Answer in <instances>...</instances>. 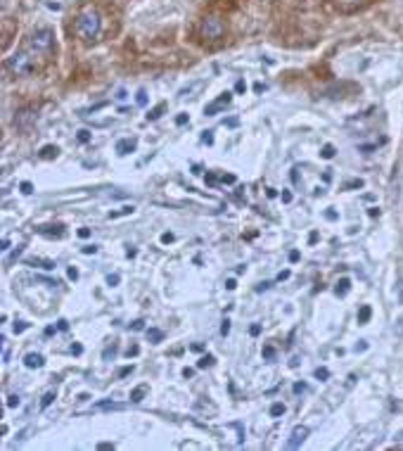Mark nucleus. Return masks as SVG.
Segmentation results:
<instances>
[{"mask_svg":"<svg viewBox=\"0 0 403 451\" xmlns=\"http://www.w3.org/2000/svg\"><path fill=\"white\" fill-rule=\"evenodd\" d=\"M100 29H102V19H100L98 10H86V12H81L79 19H76V31H79L86 41L98 38Z\"/></svg>","mask_w":403,"mask_h":451,"instance_id":"1","label":"nucleus"},{"mask_svg":"<svg viewBox=\"0 0 403 451\" xmlns=\"http://www.w3.org/2000/svg\"><path fill=\"white\" fill-rule=\"evenodd\" d=\"M8 69L12 74H17V76L29 74L31 69H34V57H31V53L19 50V53H15L12 57H8Z\"/></svg>","mask_w":403,"mask_h":451,"instance_id":"2","label":"nucleus"},{"mask_svg":"<svg viewBox=\"0 0 403 451\" xmlns=\"http://www.w3.org/2000/svg\"><path fill=\"white\" fill-rule=\"evenodd\" d=\"M53 31L50 29H38V31H34V36H31V50L34 53H48L50 48H53Z\"/></svg>","mask_w":403,"mask_h":451,"instance_id":"3","label":"nucleus"},{"mask_svg":"<svg viewBox=\"0 0 403 451\" xmlns=\"http://www.w3.org/2000/svg\"><path fill=\"white\" fill-rule=\"evenodd\" d=\"M36 121H38L36 107H24V109H19V112H17V117H15V126H17L19 131H29V128L34 126Z\"/></svg>","mask_w":403,"mask_h":451,"instance_id":"4","label":"nucleus"},{"mask_svg":"<svg viewBox=\"0 0 403 451\" xmlns=\"http://www.w3.org/2000/svg\"><path fill=\"white\" fill-rule=\"evenodd\" d=\"M230 100H233V93H221V98H216L214 102H209L204 107V114L206 117H216L221 109H225L230 105Z\"/></svg>","mask_w":403,"mask_h":451,"instance_id":"5","label":"nucleus"},{"mask_svg":"<svg viewBox=\"0 0 403 451\" xmlns=\"http://www.w3.org/2000/svg\"><path fill=\"white\" fill-rule=\"evenodd\" d=\"M311 434V430L306 427V425H296L292 434H289V439H287V449H299L301 444L306 442V437Z\"/></svg>","mask_w":403,"mask_h":451,"instance_id":"6","label":"nucleus"},{"mask_svg":"<svg viewBox=\"0 0 403 451\" xmlns=\"http://www.w3.org/2000/svg\"><path fill=\"white\" fill-rule=\"evenodd\" d=\"M202 31H204L206 38H218V36H221V31H223V27H221V22H218L216 17H206Z\"/></svg>","mask_w":403,"mask_h":451,"instance_id":"7","label":"nucleus"},{"mask_svg":"<svg viewBox=\"0 0 403 451\" xmlns=\"http://www.w3.org/2000/svg\"><path fill=\"white\" fill-rule=\"evenodd\" d=\"M135 147H138V140L135 138H124V140H119L117 143V154H131V152H135Z\"/></svg>","mask_w":403,"mask_h":451,"instance_id":"8","label":"nucleus"},{"mask_svg":"<svg viewBox=\"0 0 403 451\" xmlns=\"http://www.w3.org/2000/svg\"><path fill=\"white\" fill-rule=\"evenodd\" d=\"M43 363H45L43 354L31 352V354H27V356H24V366H27V368H41Z\"/></svg>","mask_w":403,"mask_h":451,"instance_id":"9","label":"nucleus"},{"mask_svg":"<svg viewBox=\"0 0 403 451\" xmlns=\"http://www.w3.org/2000/svg\"><path fill=\"white\" fill-rule=\"evenodd\" d=\"M126 404H117V401H100L93 406V411H124Z\"/></svg>","mask_w":403,"mask_h":451,"instance_id":"10","label":"nucleus"},{"mask_svg":"<svg viewBox=\"0 0 403 451\" xmlns=\"http://www.w3.org/2000/svg\"><path fill=\"white\" fill-rule=\"evenodd\" d=\"M164 112H166V102H159L157 107H152L147 114H145V119H147V121H157V119H161Z\"/></svg>","mask_w":403,"mask_h":451,"instance_id":"11","label":"nucleus"},{"mask_svg":"<svg viewBox=\"0 0 403 451\" xmlns=\"http://www.w3.org/2000/svg\"><path fill=\"white\" fill-rule=\"evenodd\" d=\"M349 290H351V280H349V278H339V280H337V285H334V292H337L339 297H344V295H346Z\"/></svg>","mask_w":403,"mask_h":451,"instance_id":"12","label":"nucleus"},{"mask_svg":"<svg viewBox=\"0 0 403 451\" xmlns=\"http://www.w3.org/2000/svg\"><path fill=\"white\" fill-rule=\"evenodd\" d=\"M145 394H147V385H138V387L131 392V401H133V404H140L145 399Z\"/></svg>","mask_w":403,"mask_h":451,"instance_id":"13","label":"nucleus"},{"mask_svg":"<svg viewBox=\"0 0 403 451\" xmlns=\"http://www.w3.org/2000/svg\"><path fill=\"white\" fill-rule=\"evenodd\" d=\"M60 152V147L57 145H45L43 150H41V159H55Z\"/></svg>","mask_w":403,"mask_h":451,"instance_id":"14","label":"nucleus"},{"mask_svg":"<svg viewBox=\"0 0 403 451\" xmlns=\"http://www.w3.org/2000/svg\"><path fill=\"white\" fill-rule=\"evenodd\" d=\"M147 340L152 344H159L164 340V333H161L159 328H147Z\"/></svg>","mask_w":403,"mask_h":451,"instance_id":"15","label":"nucleus"},{"mask_svg":"<svg viewBox=\"0 0 403 451\" xmlns=\"http://www.w3.org/2000/svg\"><path fill=\"white\" fill-rule=\"evenodd\" d=\"M31 266H38V269H45V271H53L55 266H57V264L55 262H50V259H31Z\"/></svg>","mask_w":403,"mask_h":451,"instance_id":"16","label":"nucleus"},{"mask_svg":"<svg viewBox=\"0 0 403 451\" xmlns=\"http://www.w3.org/2000/svg\"><path fill=\"white\" fill-rule=\"evenodd\" d=\"M370 316H372V309H370V307H360L358 309V323L365 325L367 321H370Z\"/></svg>","mask_w":403,"mask_h":451,"instance_id":"17","label":"nucleus"},{"mask_svg":"<svg viewBox=\"0 0 403 451\" xmlns=\"http://www.w3.org/2000/svg\"><path fill=\"white\" fill-rule=\"evenodd\" d=\"M334 154H337V150H334V145H322V150H320V157L322 159H332V157H334Z\"/></svg>","mask_w":403,"mask_h":451,"instance_id":"18","label":"nucleus"},{"mask_svg":"<svg viewBox=\"0 0 403 451\" xmlns=\"http://www.w3.org/2000/svg\"><path fill=\"white\" fill-rule=\"evenodd\" d=\"M261 356L266 361H275V347H273V344H266V347L261 349Z\"/></svg>","mask_w":403,"mask_h":451,"instance_id":"19","label":"nucleus"},{"mask_svg":"<svg viewBox=\"0 0 403 451\" xmlns=\"http://www.w3.org/2000/svg\"><path fill=\"white\" fill-rule=\"evenodd\" d=\"M285 404H280V401H275V404L270 406V415H273V418H280V415H285Z\"/></svg>","mask_w":403,"mask_h":451,"instance_id":"20","label":"nucleus"},{"mask_svg":"<svg viewBox=\"0 0 403 451\" xmlns=\"http://www.w3.org/2000/svg\"><path fill=\"white\" fill-rule=\"evenodd\" d=\"M214 356H211V354H206V356H202V359L197 361V368H211V366H214Z\"/></svg>","mask_w":403,"mask_h":451,"instance_id":"21","label":"nucleus"},{"mask_svg":"<svg viewBox=\"0 0 403 451\" xmlns=\"http://www.w3.org/2000/svg\"><path fill=\"white\" fill-rule=\"evenodd\" d=\"M135 102H138V107H145L147 105V90L140 88L138 93H135Z\"/></svg>","mask_w":403,"mask_h":451,"instance_id":"22","label":"nucleus"},{"mask_svg":"<svg viewBox=\"0 0 403 451\" xmlns=\"http://www.w3.org/2000/svg\"><path fill=\"white\" fill-rule=\"evenodd\" d=\"M55 399H57V392H48L43 399H41V408H48V406L53 404Z\"/></svg>","mask_w":403,"mask_h":451,"instance_id":"23","label":"nucleus"},{"mask_svg":"<svg viewBox=\"0 0 403 451\" xmlns=\"http://www.w3.org/2000/svg\"><path fill=\"white\" fill-rule=\"evenodd\" d=\"M126 214H133V207H121L119 211H109V218H119V216H126Z\"/></svg>","mask_w":403,"mask_h":451,"instance_id":"24","label":"nucleus"},{"mask_svg":"<svg viewBox=\"0 0 403 451\" xmlns=\"http://www.w3.org/2000/svg\"><path fill=\"white\" fill-rule=\"evenodd\" d=\"M19 190H22L24 195H31V192H34V183H31V180H22V183H19Z\"/></svg>","mask_w":403,"mask_h":451,"instance_id":"25","label":"nucleus"},{"mask_svg":"<svg viewBox=\"0 0 403 451\" xmlns=\"http://www.w3.org/2000/svg\"><path fill=\"white\" fill-rule=\"evenodd\" d=\"M76 138H79V143H83V145H86V143H90V131H88V128H81Z\"/></svg>","mask_w":403,"mask_h":451,"instance_id":"26","label":"nucleus"},{"mask_svg":"<svg viewBox=\"0 0 403 451\" xmlns=\"http://www.w3.org/2000/svg\"><path fill=\"white\" fill-rule=\"evenodd\" d=\"M204 180H206V185H209V188H214L216 183H218V176H216V173H211V171H206V176H204Z\"/></svg>","mask_w":403,"mask_h":451,"instance_id":"27","label":"nucleus"},{"mask_svg":"<svg viewBox=\"0 0 403 451\" xmlns=\"http://www.w3.org/2000/svg\"><path fill=\"white\" fill-rule=\"evenodd\" d=\"M19 404H22L19 394H10V397H8V408H17Z\"/></svg>","mask_w":403,"mask_h":451,"instance_id":"28","label":"nucleus"},{"mask_svg":"<svg viewBox=\"0 0 403 451\" xmlns=\"http://www.w3.org/2000/svg\"><path fill=\"white\" fill-rule=\"evenodd\" d=\"M292 392H294V394H304V392H308V385H306V382H294Z\"/></svg>","mask_w":403,"mask_h":451,"instance_id":"29","label":"nucleus"},{"mask_svg":"<svg viewBox=\"0 0 403 451\" xmlns=\"http://www.w3.org/2000/svg\"><path fill=\"white\" fill-rule=\"evenodd\" d=\"M114 356H117V347L112 344V347H107V349H105V354H102V359H105V361H109V359H114Z\"/></svg>","mask_w":403,"mask_h":451,"instance_id":"30","label":"nucleus"},{"mask_svg":"<svg viewBox=\"0 0 403 451\" xmlns=\"http://www.w3.org/2000/svg\"><path fill=\"white\" fill-rule=\"evenodd\" d=\"M29 328V323H24V321H15V325H12V330H15V333H24V330H27Z\"/></svg>","mask_w":403,"mask_h":451,"instance_id":"31","label":"nucleus"},{"mask_svg":"<svg viewBox=\"0 0 403 451\" xmlns=\"http://www.w3.org/2000/svg\"><path fill=\"white\" fill-rule=\"evenodd\" d=\"M135 370V366H124V368H119V378H128V375H131V373H133Z\"/></svg>","mask_w":403,"mask_h":451,"instance_id":"32","label":"nucleus"},{"mask_svg":"<svg viewBox=\"0 0 403 451\" xmlns=\"http://www.w3.org/2000/svg\"><path fill=\"white\" fill-rule=\"evenodd\" d=\"M313 375H315L318 380H327V378H330V370H327V368H315Z\"/></svg>","mask_w":403,"mask_h":451,"instance_id":"33","label":"nucleus"},{"mask_svg":"<svg viewBox=\"0 0 403 451\" xmlns=\"http://www.w3.org/2000/svg\"><path fill=\"white\" fill-rule=\"evenodd\" d=\"M202 143L214 145V131H204V133H202Z\"/></svg>","mask_w":403,"mask_h":451,"instance_id":"34","label":"nucleus"},{"mask_svg":"<svg viewBox=\"0 0 403 451\" xmlns=\"http://www.w3.org/2000/svg\"><path fill=\"white\" fill-rule=\"evenodd\" d=\"M138 354H140V347H138V344H131V347L126 349V356H128V359H131V356H138Z\"/></svg>","mask_w":403,"mask_h":451,"instance_id":"35","label":"nucleus"},{"mask_svg":"<svg viewBox=\"0 0 403 451\" xmlns=\"http://www.w3.org/2000/svg\"><path fill=\"white\" fill-rule=\"evenodd\" d=\"M235 180H237V178H235L233 173H223V176H221V183H225V185H233Z\"/></svg>","mask_w":403,"mask_h":451,"instance_id":"36","label":"nucleus"},{"mask_svg":"<svg viewBox=\"0 0 403 451\" xmlns=\"http://www.w3.org/2000/svg\"><path fill=\"white\" fill-rule=\"evenodd\" d=\"M22 252H24V245H19L17 250H15V252H12V257H10V262H17L19 257H22Z\"/></svg>","mask_w":403,"mask_h":451,"instance_id":"37","label":"nucleus"},{"mask_svg":"<svg viewBox=\"0 0 403 451\" xmlns=\"http://www.w3.org/2000/svg\"><path fill=\"white\" fill-rule=\"evenodd\" d=\"M119 273H112V276H107V285H112V288H114V285H119Z\"/></svg>","mask_w":403,"mask_h":451,"instance_id":"38","label":"nucleus"},{"mask_svg":"<svg viewBox=\"0 0 403 451\" xmlns=\"http://www.w3.org/2000/svg\"><path fill=\"white\" fill-rule=\"evenodd\" d=\"M81 252L83 254H98V247H95V245H86V247H81Z\"/></svg>","mask_w":403,"mask_h":451,"instance_id":"39","label":"nucleus"},{"mask_svg":"<svg viewBox=\"0 0 403 451\" xmlns=\"http://www.w3.org/2000/svg\"><path fill=\"white\" fill-rule=\"evenodd\" d=\"M114 98H117L119 102H124V100L128 98V93H126V88H117V95H114Z\"/></svg>","mask_w":403,"mask_h":451,"instance_id":"40","label":"nucleus"},{"mask_svg":"<svg viewBox=\"0 0 403 451\" xmlns=\"http://www.w3.org/2000/svg\"><path fill=\"white\" fill-rule=\"evenodd\" d=\"M188 121H190L188 114H178V117H176V124H178V126H185Z\"/></svg>","mask_w":403,"mask_h":451,"instance_id":"41","label":"nucleus"},{"mask_svg":"<svg viewBox=\"0 0 403 451\" xmlns=\"http://www.w3.org/2000/svg\"><path fill=\"white\" fill-rule=\"evenodd\" d=\"M128 328H131V330H143V328H145V321H140V318H138V321H133V323L128 325Z\"/></svg>","mask_w":403,"mask_h":451,"instance_id":"42","label":"nucleus"},{"mask_svg":"<svg viewBox=\"0 0 403 451\" xmlns=\"http://www.w3.org/2000/svg\"><path fill=\"white\" fill-rule=\"evenodd\" d=\"M67 276H69V280H79V271L74 269V266H69V271H67Z\"/></svg>","mask_w":403,"mask_h":451,"instance_id":"43","label":"nucleus"},{"mask_svg":"<svg viewBox=\"0 0 403 451\" xmlns=\"http://www.w3.org/2000/svg\"><path fill=\"white\" fill-rule=\"evenodd\" d=\"M244 90H247V83H244V81L240 79V81L235 83V93H244Z\"/></svg>","mask_w":403,"mask_h":451,"instance_id":"44","label":"nucleus"},{"mask_svg":"<svg viewBox=\"0 0 403 451\" xmlns=\"http://www.w3.org/2000/svg\"><path fill=\"white\" fill-rule=\"evenodd\" d=\"M318 238H320L318 231H311V235H308V245H315V243H318Z\"/></svg>","mask_w":403,"mask_h":451,"instance_id":"45","label":"nucleus"},{"mask_svg":"<svg viewBox=\"0 0 403 451\" xmlns=\"http://www.w3.org/2000/svg\"><path fill=\"white\" fill-rule=\"evenodd\" d=\"M299 259H301V254L296 252V250H292V252H289V262H292V264H296V262H299Z\"/></svg>","mask_w":403,"mask_h":451,"instance_id":"46","label":"nucleus"},{"mask_svg":"<svg viewBox=\"0 0 403 451\" xmlns=\"http://www.w3.org/2000/svg\"><path fill=\"white\" fill-rule=\"evenodd\" d=\"M228 333H230V321L225 318V321H223V325H221V335H228Z\"/></svg>","mask_w":403,"mask_h":451,"instance_id":"47","label":"nucleus"},{"mask_svg":"<svg viewBox=\"0 0 403 451\" xmlns=\"http://www.w3.org/2000/svg\"><path fill=\"white\" fill-rule=\"evenodd\" d=\"M394 444H398V446H403V430H398V432L394 434Z\"/></svg>","mask_w":403,"mask_h":451,"instance_id":"48","label":"nucleus"},{"mask_svg":"<svg viewBox=\"0 0 403 451\" xmlns=\"http://www.w3.org/2000/svg\"><path fill=\"white\" fill-rule=\"evenodd\" d=\"M161 243H164V245L173 243V233H164V235H161Z\"/></svg>","mask_w":403,"mask_h":451,"instance_id":"49","label":"nucleus"},{"mask_svg":"<svg viewBox=\"0 0 403 451\" xmlns=\"http://www.w3.org/2000/svg\"><path fill=\"white\" fill-rule=\"evenodd\" d=\"M79 238H83V240L90 238V228H79Z\"/></svg>","mask_w":403,"mask_h":451,"instance_id":"50","label":"nucleus"},{"mask_svg":"<svg viewBox=\"0 0 403 451\" xmlns=\"http://www.w3.org/2000/svg\"><path fill=\"white\" fill-rule=\"evenodd\" d=\"M225 288H228V290H235V288H237V280H235V278L225 280Z\"/></svg>","mask_w":403,"mask_h":451,"instance_id":"51","label":"nucleus"},{"mask_svg":"<svg viewBox=\"0 0 403 451\" xmlns=\"http://www.w3.org/2000/svg\"><path fill=\"white\" fill-rule=\"evenodd\" d=\"M346 188H363V180H351L346 183Z\"/></svg>","mask_w":403,"mask_h":451,"instance_id":"52","label":"nucleus"},{"mask_svg":"<svg viewBox=\"0 0 403 451\" xmlns=\"http://www.w3.org/2000/svg\"><path fill=\"white\" fill-rule=\"evenodd\" d=\"M249 333L254 335V337H256V335L261 333V325H259V323H254V325H251V328H249Z\"/></svg>","mask_w":403,"mask_h":451,"instance_id":"53","label":"nucleus"},{"mask_svg":"<svg viewBox=\"0 0 403 451\" xmlns=\"http://www.w3.org/2000/svg\"><path fill=\"white\" fill-rule=\"evenodd\" d=\"M0 250H3V252H8V250H10V240H8V238H3V243H0Z\"/></svg>","mask_w":403,"mask_h":451,"instance_id":"54","label":"nucleus"},{"mask_svg":"<svg viewBox=\"0 0 403 451\" xmlns=\"http://www.w3.org/2000/svg\"><path fill=\"white\" fill-rule=\"evenodd\" d=\"M365 349H367V342L360 340V344H356V352H365Z\"/></svg>","mask_w":403,"mask_h":451,"instance_id":"55","label":"nucleus"},{"mask_svg":"<svg viewBox=\"0 0 403 451\" xmlns=\"http://www.w3.org/2000/svg\"><path fill=\"white\" fill-rule=\"evenodd\" d=\"M325 218H330V221H334V218H337V211H332V209H327V211H325Z\"/></svg>","mask_w":403,"mask_h":451,"instance_id":"56","label":"nucleus"},{"mask_svg":"<svg viewBox=\"0 0 403 451\" xmlns=\"http://www.w3.org/2000/svg\"><path fill=\"white\" fill-rule=\"evenodd\" d=\"M69 352H72V354H81V352H83V347H81V344H72V349H69Z\"/></svg>","mask_w":403,"mask_h":451,"instance_id":"57","label":"nucleus"},{"mask_svg":"<svg viewBox=\"0 0 403 451\" xmlns=\"http://www.w3.org/2000/svg\"><path fill=\"white\" fill-rule=\"evenodd\" d=\"M195 375V370L192 368H183V378H192Z\"/></svg>","mask_w":403,"mask_h":451,"instance_id":"58","label":"nucleus"},{"mask_svg":"<svg viewBox=\"0 0 403 451\" xmlns=\"http://www.w3.org/2000/svg\"><path fill=\"white\" fill-rule=\"evenodd\" d=\"M57 328H60V330H67V328H69V323H67V321H57Z\"/></svg>","mask_w":403,"mask_h":451,"instance_id":"59","label":"nucleus"},{"mask_svg":"<svg viewBox=\"0 0 403 451\" xmlns=\"http://www.w3.org/2000/svg\"><path fill=\"white\" fill-rule=\"evenodd\" d=\"M98 449H114V444H109V442H102V444H98Z\"/></svg>","mask_w":403,"mask_h":451,"instance_id":"60","label":"nucleus"},{"mask_svg":"<svg viewBox=\"0 0 403 451\" xmlns=\"http://www.w3.org/2000/svg\"><path fill=\"white\" fill-rule=\"evenodd\" d=\"M282 202H292V192H287L285 190V192H282Z\"/></svg>","mask_w":403,"mask_h":451,"instance_id":"61","label":"nucleus"},{"mask_svg":"<svg viewBox=\"0 0 403 451\" xmlns=\"http://www.w3.org/2000/svg\"><path fill=\"white\" fill-rule=\"evenodd\" d=\"M287 278H289V271H282V273L278 276V280H287Z\"/></svg>","mask_w":403,"mask_h":451,"instance_id":"62","label":"nucleus"},{"mask_svg":"<svg viewBox=\"0 0 403 451\" xmlns=\"http://www.w3.org/2000/svg\"><path fill=\"white\" fill-rule=\"evenodd\" d=\"M45 335H55V325H48V328H45Z\"/></svg>","mask_w":403,"mask_h":451,"instance_id":"63","label":"nucleus"}]
</instances>
